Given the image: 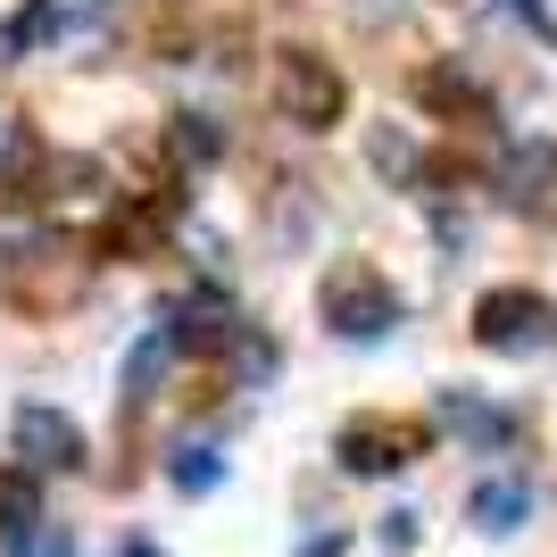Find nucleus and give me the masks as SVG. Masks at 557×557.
<instances>
[{"mask_svg": "<svg viewBox=\"0 0 557 557\" xmlns=\"http://www.w3.org/2000/svg\"><path fill=\"white\" fill-rule=\"evenodd\" d=\"M92 267L100 258L67 233H34L17 250L0 258V300L17 308V317H67L84 292H92Z\"/></svg>", "mask_w": 557, "mask_h": 557, "instance_id": "f257e3e1", "label": "nucleus"}, {"mask_svg": "<svg viewBox=\"0 0 557 557\" xmlns=\"http://www.w3.org/2000/svg\"><path fill=\"white\" fill-rule=\"evenodd\" d=\"M317 308L342 342H383L399 325V292L374 275V258H333L325 283H317Z\"/></svg>", "mask_w": 557, "mask_h": 557, "instance_id": "f03ea898", "label": "nucleus"}, {"mask_svg": "<svg viewBox=\"0 0 557 557\" xmlns=\"http://www.w3.org/2000/svg\"><path fill=\"white\" fill-rule=\"evenodd\" d=\"M275 109L283 125H300V134H325L349 116V84L333 67L325 50H275Z\"/></svg>", "mask_w": 557, "mask_h": 557, "instance_id": "7ed1b4c3", "label": "nucleus"}, {"mask_svg": "<svg viewBox=\"0 0 557 557\" xmlns=\"http://www.w3.org/2000/svg\"><path fill=\"white\" fill-rule=\"evenodd\" d=\"M549 300L541 292H524V283H499V292H483L474 300V342L483 349H541L549 342Z\"/></svg>", "mask_w": 557, "mask_h": 557, "instance_id": "20e7f679", "label": "nucleus"}, {"mask_svg": "<svg viewBox=\"0 0 557 557\" xmlns=\"http://www.w3.org/2000/svg\"><path fill=\"white\" fill-rule=\"evenodd\" d=\"M9 442H17L25 466H84V424L67 408H42V399H25L9 417Z\"/></svg>", "mask_w": 557, "mask_h": 557, "instance_id": "39448f33", "label": "nucleus"}, {"mask_svg": "<svg viewBox=\"0 0 557 557\" xmlns=\"http://www.w3.org/2000/svg\"><path fill=\"white\" fill-rule=\"evenodd\" d=\"M417 449H424V424H399V417H358L342 433V466L349 474H399Z\"/></svg>", "mask_w": 557, "mask_h": 557, "instance_id": "423d86ee", "label": "nucleus"}, {"mask_svg": "<svg viewBox=\"0 0 557 557\" xmlns=\"http://www.w3.org/2000/svg\"><path fill=\"white\" fill-rule=\"evenodd\" d=\"M166 358H175V333H166V325H150V333H141L134 349H125V408H141V399L159 392Z\"/></svg>", "mask_w": 557, "mask_h": 557, "instance_id": "0eeeda50", "label": "nucleus"}, {"mask_svg": "<svg viewBox=\"0 0 557 557\" xmlns=\"http://www.w3.org/2000/svg\"><path fill=\"white\" fill-rule=\"evenodd\" d=\"M466 516H474L483 533H516V524L533 516V491H524V483H474V499H466Z\"/></svg>", "mask_w": 557, "mask_h": 557, "instance_id": "6e6552de", "label": "nucleus"}, {"mask_svg": "<svg viewBox=\"0 0 557 557\" xmlns=\"http://www.w3.org/2000/svg\"><path fill=\"white\" fill-rule=\"evenodd\" d=\"M433 417H442L449 433H466V442H491V449H499V442L516 433V424L499 417V408H483L474 392H442V408H433Z\"/></svg>", "mask_w": 557, "mask_h": 557, "instance_id": "1a4fd4ad", "label": "nucleus"}, {"mask_svg": "<svg viewBox=\"0 0 557 557\" xmlns=\"http://www.w3.org/2000/svg\"><path fill=\"white\" fill-rule=\"evenodd\" d=\"M50 34H59V0H25L17 17L0 25V59H25V50L50 42Z\"/></svg>", "mask_w": 557, "mask_h": 557, "instance_id": "9d476101", "label": "nucleus"}, {"mask_svg": "<svg viewBox=\"0 0 557 557\" xmlns=\"http://www.w3.org/2000/svg\"><path fill=\"white\" fill-rule=\"evenodd\" d=\"M166 150H175L184 166H209L216 150H225V134H216L209 116H175V134H166Z\"/></svg>", "mask_w": 557, "mask_h": 557, "instance_id": "9b49d317", "label": "nucleus"}, {"mask_svg": "<svg viewBox=\"0 0 557 557\" xmlns=\"http://www.w3.org/2000/svg\"><path fill=\"white\" fill-rule=\"evenodd\" d=\"M374 166L408 184V175H417V141H408V134H374Z\"/></svg>", "mask_w": 557, "mask_h": 557, "instance_id": "f8f14e48", "label": "nucleus"}, {"mask_svg": "<svg viewBox=\"0 0 557 557\" xmlns=\"http://www.w3.org/2000/svg\"><path fill=\"white\" fill-rule=\"evenodd\" d=\"M184 491H209L216 483V449H175V466H166Z\"/></svg>", "mask_w": 557, "mask_h": 557, "instance_id": "ddd939ff", "label": "nucleus"}, {"mask_svg": "<svg viewBox=\"0 0 557 557\" xmlns=\"http://www.w3.org/2000/svg\"><path fill=\"white\" fill-rule=\"evenodd\" d=\"M125 557H159V549H141V541H134V549H125Z\"/></svg>", "mask_w": 557, "mask_h": 557, "instance_id": "4468645a", "label": "nucleus"}]
</instances>
